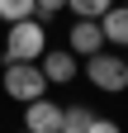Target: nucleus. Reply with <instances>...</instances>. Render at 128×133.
I'll list each match as a JSON object with an SVG mask.
<instances>
[{
  "mask_svg": "<svg viewBox=\"0 0 128 133\" xmlns=\"http://www.w3.org/2000/svg\"><path fill=\"white\" fill-rule=\"evenodd\" d=\"M47 52V29H43V19H14L10 24V38H5V57L10 62H38Z\"/></svg>",
  "mask_w": 128,
  "mask_h": 133,
  "instance_id": "1",
  "label": "nucleus"
},
{
  "mask_svg": "<svg viewBox=\"0 0 128 133\" xmlns=\"http://www.w3.org/2000/svg\"><path fill=\"white\" fill-rule=\"evenodd\" d=\"M86 76H90V86H100L109 95H119L128 90V57L119 52H109V48H100V52H90L86 57Z\"/></svg>",
  "mask_w": 128,
  "mask_h": 133,
  "instance_id": "2",
  "label": "nucleus"
},
{
  "mask_svg": "<svg viewBox=\"0 0 128 133\" xmlns=\"http://www.w3.org/2000/svg\"><path fill=\"white\" fill-rule=\"evenodd\" d=\"M5 95L19 100V105L47 95V76H43V66H38V62H5Z\"/></svg>",
  "mask_w": 128,
  "mask_h": 133,
  "instance_id": "3",
  "label": "nucleus"
},
{
  "mask_svg": "<svg viewBox=\"0 0 128 133\" xmlns=\"http://www.w3.org/2000/svg\"><path fill=\"white\" fill-rule=\"evenodd\" d=\"M38 66L47 76V86H71L76 71H81V57H76L71 48H47V52L38 57Z\"/></svg>",
  "mask_w": 128,
  "mask_h": 133,
  "instance_id": "4",
  "label": "nucleus"
},
{
  "mask_svg": "<svg viewBox=\"0 0 128 133\" xmlns=\"http://www.w3.org/2000/svg\"><path fill=\"white\" fill-rule=\"evenodd\" d=\"M24 128L29 133H57L62 128V105H52L47 95L29 100V105H24Z\"/></svg>",
  "mask_w": 128,
  "mask_h": 133,
  "instance_id": "5",
  "label": "nucleus"
},
{
  "mask_svg": "<svg viewBox=\"0 0 128 133\" xmlns=\"http://www.w3.org/2000/svg\"><path fill=\"white\" fill-rule=\"evenodd\" d=\"M71 52L76 57H90V52H100L104 48V29H100V19H76V29H71Z\"/></svg>",
  "mask_w": 128,
  "mask_h": 133,
  "instance_id": "6",
  "label": "nucleus"
},
{
  "mask_svg": "<svg viewBox=\"0 0 128 133\" xmlns=\"http://www.w3.org/2000/svg\"><path fill=\"white\" fill-rule=\"evenodd\" d=\"M100 29H104V43L109 48H128V5H109L104 14H100Z\"/></svg>",
  "mask_w": 128,
  "mask_h": 133,
  "instance_id": "7",
  "label": "nucleus"
},
{
  "mask_svg": "<svg viewBox=\"0 0 128 133\" xmlns=\"http://www.w3.org/2000/svg\"><path fill=\"white\" fill-rule=\"evenodd\" d=\"M33 14V0H0V19L14 24V19H29Z\"/></svg>",
  "mask_w": 128,
  "mask_h": 133,
  "instance_id": "8",
  "label": "nucleus"
},
{
  "mask_svg": "<svg viewBox=\"0 0 128 133\" xmlns=\"http://www.w3.org/2000/svg\"><path fill=\"white\" fill-rule=\"evenodd\" d=\"M67 5L76 10V19H100V14L114 5V0H67Z\"/></svg>",
  "mask_w": 128,
  "mask_h": 133,
  "instance_id": "9",
  "label": "nucleus"
},
{
  "mask_svg": "<svg viewBox=\"0 0 128 133\" xmlns=\"http://www.w3.org/2000/svg\"><path fill=\"white\" fill-rule=\"evenodd\" d=\"M95 119V109H86V105H67V109H62V124H76V128H86Z\"/></svg>",
  "mask_w": 128,
  "mask_h": 133,
  "instance_id": "10",
  "label": "nucleus"
},
{
  "mask_svg": "<svg viewBox=\"0 0 128 133\" xmlns=\"http://www.w3.org/2000/svg\"><path fill=\"white\" fill-rule=\"evenodd\" d=\"M62 5H67V0H33V14H38V19H52Z\"/></svg>",
  "mask_w": 128,
  "mask_h": 133,
  "instance_id": "11",
  "label": "nucleus"
},
{
  "mask_svg": "<svg viewBox=\"0 0 128 133\" xmlns=\"http://www.w3.org/2000/svg\"><path fill=\"white\" fill-rule=\"evenodd\" d=\"M86 133H123V128H119L114 119H100V114H95V119L86 124Z\"/></svg>",
  "mask_w": 128,
  "mask_h": 133,
  "instance_id": "12",
  "label": "nucleus"
},
{
  "mask_svg": "<svg viewBox=\"0 0 128 133\" xmlns=\"http://www.w3.org/2000/svg\"><path fill=\"white\" fill-rule=\"evenodd\" d=\"M57 133H86V128H76V124H62V128H57Z\"/></svg>",
  "mask_w": 128,
  "mask_h": 133,
  "instance_id": "13",
  "label": "nucleus"
},
{
  "mask_svg": "<svg viewBox=\"0 0 128 133\" xmlns=\"http://www.w3.org/2000/svg\"><path fill=\"white\" fill-rule=\"evenodd\" d=\"M123 5H128V0H123Z\"/></svg>",
  "mask_w": 128,
  "mask_h": 133,
  "instance_id": "14",
  "label": "nucleus"
},
{
  "mask_svg": "<svg viewBox=\"0 0 128 133\" xmlns=\"http://www.w3.org/2000/svg\"><path fill=\"white\" fill-rule=\"evenodd\" d=\"M24 133H29V128H24Z\"/></svg>",
  "mask_w": 128,
  "mask_h": 133,
  "instance_id": "15",
  "label": "nucleus"
}]
</instances>
